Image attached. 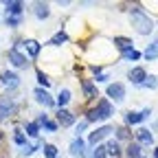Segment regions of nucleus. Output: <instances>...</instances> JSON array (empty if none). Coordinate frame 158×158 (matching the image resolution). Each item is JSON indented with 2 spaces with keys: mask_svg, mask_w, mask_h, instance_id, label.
Instances as JSON below:
<instances>
[{
  "mask_svg": "<svg viewBox=\"0 0 158 158\" xmlns=\"http://www.w3.org/2000/svg\"><path fill=\"white\" fill-rule=\"evenodd\" d=\"M130 9V22H132V29L138 33V35H152V31L156 29V22L149 18V13L145 11V7L141 2H130L127 5Z\"/></svg>",
  "mask_w": 158,
  "mask_h": 158,
  "instance_id": "obj_1",
  "label": "nucleus"
},
{
  "mask_svg": "<svg viewBox=\"0 0 158 158\" xmlns=\"http://www.w3.org/2000/svg\"><path fill=\"white\" fill-rule=\"evenodd\" d=\"M18 108H20V103H18V94L15 92H7V94L0 97V123L13 118L18 114Z\"/></svg>",
  "mask_w": 158,
  "mask_h": 158,
  "instance_id": "obj_2",
  "label": "nucleus"
},
{
  "mask_svg": "<svg viewBox=\"0 0 158 158\" xmlns=\"http://www.w3.org/2000/svg\"><path fill=\"white\" fill-rule=\"evenodd\" d=\"M112 134H114V125H110V123H103V125L94 127V130L88 134V138H86L88 149H90V147H94V145H101L103 141H108Z\"/></svg>",
  "mask_w": 158,
  "mask_h": 158,
  "instance_id": "obj_3",
  "label": "nucleus"
},
{
  "mask_svg": "<svg viewBox=\"0 0 158 158\" xmlns=\"http://www.w3.org/2000/svg\"><path fill=\"white\" fill-rule=\"evenodd\" d=\"M92 110H94V114L99 118V123H106V121H110L114 116V103H110L106 97H99L92 103Z\"/></svg>",
  "mask_w": 158,
  "mask_h": 158,
  "instance_id": "obj_4",
  "label": "nucleus"
},
{
  "mask_svg": "<svg viewBox=\"0 0 158 158\" xmlns=\"http://www.w3.org/2000/svg\"><path fill=\"white\" fill-rule=\"evenodd\" d=\"M79 86H81V94H84V106H92L97 101V97H99V88L97 84L92 81L90 77H79Z\"/></svg>",
  "mask_w": 158,
  "mask_h": 158,
  "instance_id": "obj_5",
  "label": "nucleus"
},
{
  "mask_svg": "<svg viewBox=\"0 0 158 158\" xmlns=\"http://www.w3.org/2000/svg\"><path fill=\"white\" fill-rule=\"evenodd\" d=\"M106 99L110 103H123L125 101V97H127V88H125V84L123 81H110L108 84V88H106Z\"/></svg>",
  "mask_w": 158,
  "mask_h": 158,
  "instance_id": "obj_6",
  "label": "nucleus"
},
{
  "mask_svg": "<svg viewBox=\"0 0 158 158\" xmlns=\"http://www.w3.org/2000/svg\"><path fill=\"white\" fill-rule=\"evenodd\" d=\"M152 118V108H143V110H127L123 114V125H127L132 130V125H141L143 121Z\"/></svg>",
  "mask_w": 158,
  "mask_h": 158,
  "instance_id": "obj_7",
  "label": "nucleus"
},
{
  "mask_svg": "<svg viewBox=\"0 0 158 158\" xmlns=\"http://www.w3.org/2000/svg\"><path fill=\"white\" fill-rule=\"evenodd\" d=\"M7 59H9V64H11L13 68H20V70H27V68L31 66V59H29L24 53H20L18 46H11V48L7 51Z\"/></svg>",
  "mask_w": 158,
  "mask_h": 158,
  "instance_id": "obj_8",
  "label": "nucleus"
},
{
  "mask_svg": "<svg viewBox=\"0 0 158 158\" xmlns=\"http://www.w3.org/2000/svg\"><path fill=\"white\" fill-rule=\"evenodd\" d=\"M132 141H136V143L141 145L143 149H152V147L156 145L154 132H152L149 127H138V130L134 132V138H132Z\"/></svg>",
  "mask_w": 158,
  "mask_h": 158,
  "instance_id": "obj_9",
  "label": "nucleus"
},
{
  "mask_svg": "<svg viewBox=\"0 0 158 158\" xmlns=\"http://www.w3.org/2000/svg\"><path fill=\"white\" fill-rule=\"evenodd\" d=\"M55 123L59 125V127H73L75 123H77V114L73 112V110H68V108H57V112H55Z\"/></svg>",
  "mask_w": 158,
  "mask_h": 158,
  "instance_id": "obj_10",
  "label": "nucleus"
},
{
  "mask_svg": "<svg viewBox=\"0 0 158 158\" xmlns=\"http://www.w3.org/2000/svg\"><path fill=\"white\" fill-rule=\"evenodd\" d=\"M0 84H2L9 92H15V90L20 88V75H18L15 70L5 68V70H0Z\"/></svg>",
  "mask_w": 158,
  "mask_h": 158,
  "instance_id": "obj_11",
  "label": "nucleus"
},
{
  "mask_svg": "<svg viewBox=\"0 0 158 158\" xmlns=\"http://www.w3.org/2000/svg\"><path fill=\"white\" fill-rule=\"evenodd\" d=\"M13 46H24L27 48V53H29V59L33 62V59H37L40 57V53H42V44L37 42V40H15V44Z\"/></svg>",
  "mask_w": 158,
  "mask_h": 158,
  "instance_id": "obj_12",
  "label": "nucleus"
},
{
  "mask_svg": "<svg viewBox=\"0 0 158 158\" xmlns=\"http://www.w3.org/2000/svg\"><path fill=\"white\" fill-rule=\"evenodd\" d=\"M145 79H147V70H145L143 66H132V68L127 70V81H130L134 88H143Z\"/></svg>",
  "mask_w": 158,
  "mask_h": 158,
  "instance_id": "obj_13",
  "label": "nucleus"
},
{
  "mask_svg": "<svg viewBox=\"0 0 158 158\" xmlns=\"http://www.w3.org/2000/svg\"><path fill=\"white\" fill-rule=\"evenodd\" d=\"M68 154H70L73 158H86V154H88L86 138H81V136H75L73 141H70V145H68Z\"/></svg>",
  "mask_w": 158,
  "mask_h": 158,
  "instance_id": "obj_14",
  "label": "nucleus"
},
{
  "mask_svg": "<svg viewBox=\"0 0 158 158\" xmlns=\"http://www.w3.org/2000/svg\"><path fill=\"white\" fill-rule=\"evenodd\" d=\"M33 99H35V103L44 106L46 110H53V108H55V97H51V92H48V90L40 88V86L33 90Z\"/></svg>",
  "mask_w": 158,
  "mask_h": 158,
  "instance_id": "obj_15",
  "label": "nucleus"
},
{
  "mask_svg": "<svg viewBox=\"0 0 158 158\" xmlns=\"http://www.w3.org/2000/svg\"><path fill=\"white\" fill-rule=\"evenodd\" d=\"M112 44L118 51V57L125 55V53H130V51H134V40L132 37H125V35H114L112 37Z\"/></svg>",
  "mask_w": 158,
  "mask_h": 158,
  "instance_id": "obj_16",
  "label": "nucleus"
},
{
  "mask_svg": "<svg viewBox=\"0 0 158 158\" xmlns=\"http://www.w3.org/2000/svg\"><path fill=\"white\" fill-rule=\"evenodd\" d=\"M24 9H27V5L20 2V0H7V2H5V13H7V15L22 18V15H24Z\"/></svg>",
  "mask_w": 158,
  "mask_h": 158,
  "instance_id": "obj_17",
  "label": "nucleus"
},
{
  "mask_svg": "<svg viewBox=\"0 0 158 158\" xmlns=\"http://www.w3.org/2000/svg\"><path fill=\"white\" fill-rule=\"evenodd\" d=\"M123 156H125V158H147L145 149L138 145L136 141H130V143L123 147Z\"/></svg>",
  "mask_w": 158,
  "mask_h": 158,
  "instance_id": "obj_18",
  "label": "nucleus"
},
{
  "mask_svg": "<svg viewBox=\"0 0 158 158\" xmlns=\"http://www.w3.org/2000/svg\"><path fill=\"white\" fill-rule=\"evenodd\" d=\"M103 145H106L108 158H121V156H123V145L118 143V141H114V138H108Z\"/></svg>",
  "mask_w": 158,
  "mask_h": 158,
  "instance_id": "obj_19",
  "label": "nucleus"
},
{
  "mask_svg": "<svg viewBox=\"0 0 158 158\" xmlns=\"http://www.w3.org/2000/svg\"><path fill=\"white\" fill-rule=\"evenodd\" d=\"M70 101H73L70 88H59V92H57V97H55V106H57V108H66Z\"/></svg>",
  "mask_w": 158,
  "mask_h": 158,
  "instance_id": "obj_20",
  "label": "nucleus"
},
{
  "mask_svg": "<svg viewBox=\"0 0 158 158\" xmlns=\"http://www.w3.org/2000/svg\"><path fill=\"white\" fill-rule=\"evenodd\" d=\"M114 141L118 143H130L132 141V130L127 125H116L114 127Z\"/></svg>",
  "mask_w": 158,
  "mask_h": 158,
  "instance_id": "obj_21",
  "label": "nucleus"
},
{
  "mask_svg": "<svg viewBox=\"0 0 158 158\" xmlns=\"http://www.w3.org/2000/svg\"><path fill=\"white\" fill-rule=\"evenodd\" d=\"M33 15L37 20H48L51 18V5L48 2H35L33 5Z\"/></svg>",
  "mask_w": 158,
  "mask_h": 158,
  "instance_id": "obj_22",
  "label": "nucleus"
},
{
  "mask_svg": "<svg viewBox=\"0 0 158 158\" xmlns=\"http://www.w3.org/2000/svg\"><path fill=\"white\" fill-rule=\"evenodd\" d=\"M68 42V33L64 31V29H59L51 40H48V42H46V46H64Z\"/></svg>",
  "mask_w": 158,
  "mask_h": 158,
  "instance_id": "obj_23",
  "label": "nucleus"
},
{
  "mask_svg": "<svg viewBox=\"0 0 158 158\" xmlns=\"http://www.w3.org/2000/svg\"><path fill=\"white\" fill-rule=\"evenodd\" d=\"M24 134H27V138H40V132H42V127H40L35 121H24V130H22Z\"/></svg>",
  "mask_w": 158,
  "mask_h": 158,
  "instance_id": "obj_24",
  "label": "nucleus"
},
{
  "mask_svg": "<svg viewBox=\"0 0 158 158\" xmlns=\"http://www.w3.org/2000/svg\"><path fill=\"white\" fill-rule=\"evenodd\" d=\"M143 59H147V62H154V59H158V37H154V42L141 53Z\"/></svg>",
  "mask_w": 158,
  "mask_h": 158,
  "instance_id": "obj_25",
  "label": "nucleus"
},
{
  "mask_svg": "<svg viewBox=\"0 0 158 158\" xmlns=\"http://www.w3.org/2000/svg\"><path fill=\"white\" fill-rule=\"evenodd\" d=\"M35 77H37V81H40V88H44V90L51 88V79H48V75L42 68H35Z\"/></svg>",
  "mask_w": 158,
  "mask_h": 158,
  "instance_id": "obj_26",
  "label": "nucleus"
},
{
  "mask_svg": "<svg viewBox=\"0 0 158 158\" xmlns=\"http://www.w3.org/2000/svg\"><path fill=\"white\" fill-rule=\"evenodd\" d=\"M13 143H15L18 147H24V145L29 143V138H27V134H24L22 130H20V127H15V130H13Z\"/></svg>",
  "mask_w": 158,
  "mask_h": 158,
  "instance_id": "obj_27",
  "label": "nucleus"
},
{
  "mask_svg": "<svg viewBox=\"0 0 158 158\" xmlns=\"http://www.w3.org/2000/svg\"><path fill=\"white\" fill-rule=\"evenodd\" d=\"M88 152H90V156H88V158H108V152H106V145H103V143H101V145L90 147Z\"/></svg>",
  "mask_w": 158,
  "mask_h": 158,
  "instance_id": "obj_28",
  "label": "nucleus"
},
{
  "mask_svg": "<svg viewBox=\"0 0 158 158\" xmlns=\"http://www.w3.org/2000/svg\"><path fill=\"white\" fill-rule=\"evenodd\" d=\"M42 152H44V158H57V156H59L57 145H53V143H44Z\"/></svg>",
  "mask_w": 158,
  "mask_h": 158,
  "instance_id": "obj_29",
  "label": "nucleus"
},
{
  "mask_svg": "<svg viewBox=\"0 0 158 158\" xmlns=\"http://www.w3.org/2000/svg\"><path fill=\"white\" fill-rule=\"evenodd\" d=\"M143 55H141V51H130V53H125V55H121L118 59H123V62H138V59H141Z\"/></svg>",
  "mask_w": 158,
  "mask_h": 158,
  "instance_id": "obj_30",
  "label": "nucleus"
},
{
  "mask_svg": "<svg viewBox=\"0 0 158 158\" xmlns=\"http://www.w3.org/2000/svg\"><path fill=\"white\" fill-rule=\"evenodd\" d=\"M5 24H7L9 29H13V31H15V29H18L20 24H22V18H15V15H7V18H5Z\"/></svg>",
  "mask_w": 158,
  "mask_h": 158,
  "instance_id": "obj_31",
  "label": "nucleus"
},
{
  "mask_svg": "<svg viewBox=\"0 0 158 158\" xmlns=\"http://www.w3.org/2000/svg\"><path fill=\"white\" fill-rule=\"evenodd\" d=\"M143 88L156 90V88H158V77H156V75H147V79H145V84H143Z\"/></svg>",
  "mask_w": 158,
  "mask_h": 158,
  "instance_id": "obj_32",
  "label": "nucleus"
},
{
  "mask_svg": "<svg viewBox=\"0 0 158 158\" xmlns=\"http://www.w3.org/2000/svg\"><path fill=\"white\" fill-rule=\"evenodd\" d=\"M110 79H112L110 73H101V75H97L92 81H94V84H110Z\"/></svg>",
  "mask_w": 158,
  "mask_h": 158,
  "instance_id": "obj_33",
  "label": "nucleus"
},
{
  "mask_svg": "<svg viewBox=\"0 0 158 158\" xmlns=\"http://www.w3.org/2000/svg\"><path fill=\"white\" fill-rule=\"evenodd\" d=\"M86 130H88V123L84 121V118H81L79 123H75V136H81V134H84Z\"/></svg>",
  "mask_w": 158,
  "mask_h": 158,
  "instance_id": "obj_34",
  "label": "nucleus"
},
{
  "mask_svg": "<svg viewBox=\"0 0 158 158\" xmlns=\"http://www.w3.org/2000/svg\"><path fill=\"white\" fill-rule=\"evenodd\" d=\"M88 70L97 77V75H101V73H103V64H88Z\"/></svg>",
  "mask_w": 158,
  "mask_h": 158,
  "instance_id": "obj_35",
  "label": "nucleus"
},
{
  "mask_svg": "<svg viewBox=\"0 0 158 158\" xmlns=\"http://www.w3.org/2000/svg\"><path fill=\"white\" fill-rule=\"evenodd\" d=\"M42 127H44L46 132H57V130H59V125H57V123L53 121V118H48V121H46V123H44Z\"/></svg>",
  "mask_w": 158,
  "mask_h": 158,
  "instance_id": "obj_36",
  "label": "nucleus"
},
{
  "mask_svg": "<svg viewBox=\"0 0 158 158\" xmlns=\"http://www.w3.org/2000/svg\"><path fill=\"white\" fill-rule=\"evenodd\" d=\"M152 158H158V145H156V147L152 149Z\"/></svg>",
  "mask_w": 158,
  "mask_h": 158,
  "instance_id": "obj_37",
  "label": "nucleus"
},
{
  "mask_svg": "<svg viewBox=\"0 0 158 158\" xmlns=\"http://www.w3.org/2000/svg\"><path fill=\"white\" fill-rule=\"evenodd\" d=\"M2 141H5V132L0 130V145H2Z\"/></svg>",
  "mask_w": 158,
  "mask_h": 158,
  "instance_id": "obj_38",
  "label": "nucleus"
},
{
  "mask_svg": "<svg viewBox=\"0 0 158 158\" xmlns=\"http://www.w3.org/2000/svg\"><path fill=\"white\" fill-rule=\"evenodd\" d=\"M0 158H7V156H0Z\"/></svg>",
  "mask_w": 158,
  "mask_h": 158,
  "instance_id": "obj_39",
  "label": "nucleus"
}]
</instances>
